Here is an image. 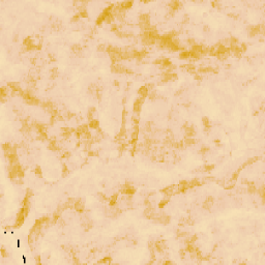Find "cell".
Here are the masks:
<instances>
[{
  "instance_id": "cell-1",
  "label": "cell",
  "mask_w": 265,
  "mask_h": 265,
  "mask_svg": "<svg viewBox=\"0 0 265 265\" xmlns=\"http://www.w3.org/2000/svg\"><path fill=\"white\" fill-rule=\"evenodd\" d=\"M22 96L24 98V102L26 104H28V105H34V106H36V105L39 104L38 99L35 96H33L32 94H30L29 92H23Z\"/></svg>"
},
{
  "instance_id": "cell-2",
  "label": "cell",
  "mask_w": 265,
  "mask_h": 265,
  "mask_svg": "<svg viewBox=\"0 0 265 265\" xmlns=\"http://www.w3.org/2000/svg\"><path fill=\"white\" fill-rule=\"evenodd\" d=\"M175 189H178L177 186H170V187H167L166 188H164V189H163V193L166 195V196L170 197V196H172L174 193H176V191H175Z\"/></svg>"
},
{
  "instance_id": "cell-3",
  "label": "cell",
  "mask_w": 265,
  "mask_h": 265,
  "mask_svg": "<svg viewBox=\"0 0 265 265\" xmlns=\"http://www.w3.org/2000/svg\"><path fill=\"white\" fill-rule=\"evenodd\" d=\"M144 102V98L142 97H139L138 99H136V102L134 103V112L135 113H139L141 111V107H142V104Z\"/></svg>"
},
{
  "instance_id": "cell-4",
  "label": "cell",
  "mask_w": 265,
  "mask_h": 265,
  "mask_svg": "<svg viewBox=\"0 0 265 265\" xmlns=\"http://www.w3.org/2000/svg\"><path fill=\"white\" fill-rule=\"evenodd\" d=\"M8 87L11 88V89H12V91H14V92L20 93V94H23L22 89H21V87H20V85H19L18 83H15V82L8 83Z\"/></svg>"
},
{
  "instance_id": "cell-5",
  "label": "cell",
  "mask_w": 265,
  "mask_h": 265,
  "mask_svg": "<svg viewBox=\"0 0 265 265\" xmlns=\"http://www.w3.org/2000/svg\"><path fill=\"white\" fill-rule=\"evenodd\" d=\"M112 72L113 73H117V74H122V73H125L126 69L124 68V66L120 65L118 63H114L112 65Z\"/></svg>"
},
{
  "instance_id": "cell-6",
  "label": "cell",
  "mask_w": 265,
  "mask_h": 265,
  "mask_svg": "<svg viewBox=\"0 0 265 265\" xmlns=\"http://www.w3.org/2000/svg\"><path fill=\"white\" fill-rule=\"evenodd\" d=\"M177 79V76L175 74H165L163 75L162 80L164 82H170V81H174Z\"/></svg>"
},
{
  "instance_id": "cell-7",
  "label": "cell",
  "mask_w": 265,
  "mask_h": 265,
  "mask_svg": "<svg viewBox=\"0 0 265 265\" xmlns=\"http://www.w3.org/2000/svg\"><path fill=\"white\" fill-rule=\"evenodd\" d=\"M184 129H186V135L188 138H193L195 135V129L193 125H184Z\"/></svg>"
},
{
  "instance_id": "cell-8",
  "label": "cell",
  "mask_w": 265,
  "mask_h": 265,
  "mask_svg": "<svg viewBox=\"0 0 265 265\" xmlns=\"http://www.w3.org/2000/svg\"><path fill=\"white\" fill-rule=\"evenodd\" d=\"M148 93H149V91H148V88L146 86H142L138 91L139 96L142 97V98H145L146 96H148Z\"/></svg>"
},
{
  "instance_id": "cell-9",
  "label": "cell",
  "mask_w": 265,
  "mask_h": 265,
  "mask_svg": "<svg viewBox=\"0 0 265 265\" xmlns=\"http://www.w3.org/2000/svg\"><path fill=\"white\" fill-rule=\"evenodd\" d=\"M178 187V192H184V191H187V189L189 188V184H188V181H181L180 183L177 186Z\"/></svg>"
},
{
  "instance_id": "cell-10",
  "label": "cell",
  "mask_w": 265,
  "mask_h": 265,
  "mask_svg": "<svg viewBox=\"0 0 265 265\" xmlns=\"http://www.w3.org/2000/svg\"><path fill=\"white\" fill-rule=\"evenodd\" d=\"M75 210H77L79 212H81L84 210V202L82 201V200H78V201H76V203H75Z\"/></svg>"
},
{
  "instance_id": "cell-11",
  "label": "cell",
  "mask_w": 265,
  "mask_h": 265,
  "mask_svg": "<svg viewBox=\"0 0 265 265\" xmlns=\"http://www.w3.org/2000/svg\"><path fill=\"white\" fill-rule=\"evenodd\" d=\"M122 193L124 195H133L135 193V188L133 187H129L128 184H125V187L122 189Z\"/></svg>"
},
{
  "instance_id": "cell-12",
  "label": "cell",
  "mask_w": 265,
  "mask_h": 265,
  "mask_svg": "<svg viewBox=\"0 0 265 265\" xmlns=\"http://www.w3.org/2000/svg\"><path fill=\"white\" fill-rule=\"evenodd\" d=\"M98 125H99V122L97 119H91L90 122H89V127L90 128L96 129V128H98Z\"/></svg>"
},
{
  "instance_id": "cell-13",
  "label": "cell",
  "mask_w": 265,
  "mask_h": 265,
  "mask_svg": "<svg viewBox=\"0 0 265 265\" xmlns=\"http://www.w3.org/2000/svg\"><path fill=\"white\" fill-rule=\"evenodd\" d=\"M180 59H189L191 58V52L189 51H182L179 55Z\"/></svg>"
},
{
  "instance_id": "cell-14",
  "label": "cell",
  "mask_w": 265,
  "mask_h": 265,
  "mask_svg": "<svg viewBox=\"0 0 265 265\" xmlns=\"http://www.w3.org/2000/svg\"><path fill=\"white\" fill-rule=\"evenodd\" d=\"M212 204H213V199H212V197H209L206 201H205L203 206H204V208H210L212 206Z\"/></svg>"
},
{
  "instance_id": "cell-15",
  "label": "cell",
  "mask_w": 265,
  "mask_h": 265,
  "mask_svg": "<svg viewBox=\"0 0 265 265\" xmlns=\"http://www.w3.org/2000/svg\"><path fill=\"white\" fill-rule=\"evenodd\" d=\"M133 5V2L132 1H129V2H121V3H119V6H120L123 11L124 9H127V8H129Z\"/></svg>"
},
{
  "instance_id": "cell-16",
  "label": "cell",
  "mask_w": 265,
  "mask_h": 265,
  "mask_svg": "<svg viewBox=\"0 0 265 265\" xmlns=\"http://www.w3.org/2000/svg\"><path fill=\"white\" fill-rule=\"evenodd\" d=\"M179 6H180V2H178V1H172L170 3V8L173 9V11L179 8Z\"/></svg>"
},
{
  "instance_id": "cell-17",
  "label": "cell",
  "mask_w": 265,
  "mask_h": 265,
  "mask_svg": "<svg viewBox=\"0 0 265 265\" xmlns=\"http://www.w3.org/2000/svg\"><path fill=\"white\" fill-rule=\"evenodd\" d=\"M188 184H189V188H192V187H195L199 186L200 181L198 180V179H194V180H192V181H188Z\"/></svg>"
},
{
  "instance_id": "cell-18",
  "label": "cell",
  "mask_w": 265,
  "mask_h": 265,
  "mask_svg": "<svg viewBox=\"0 0 265 265\" xmlns=\"http://www.w3.org/2000/svg\"><path fill=\"white\" fill-rule=\"evenodd\" d=\"M202 122H203V125L205 127H209V126H210V121H209V119L207 117H203L202 118Z\"/></svg>"
},
{
  "instance_id": "cell-19",
  "label": "cell",
  "mask_w": 265,
  "mask_h": 265,
  "mask_svg": "<svg viewBox=\"0 0 265 265\" xmlns=\"http://www.w3.org/2000/svg\"><path fill=\"white\" fill-rule=\"evenodd\" d=\"M183 68L186 69L187 72H188V73H193L195 71L194 65H191V64H188V65H183Z\"/></svg>"
},
{
  "instance_id": "cell-20",
  "label": "cell",
  "mask_w": 265,
  "mask_h": 265,
  "mask_svg": "<svg viewBox=\"0 0 265 265\" xmlns=\"http://www.w3.org/2000/svg\"><path fill=\"white\" fill-rule=\"evenodd\" d=\"M116 201H117V196H116V195H114V196L111 198V200H109L110 206H114V205L116 204Z\"/></svg>"
},
{
  "instance_id": "cell-21",
  "label": "cell",
  "mask_w": 265,
  "mask_h": 265,
  "mask_svg": "<svg viewBox=\"0 0 265 265\" xmlns=\"http://www.w3.org/2000/svg\"><path fill=\"white\" fill-rule=\"evenodd\" d=\"M79 16H80V17H83V18H86V17H87L86 8L81 7V9H80V13H79Z\"/></svg>"
},
{
  "instance_id": "cell-22",
  "label": "cell",
  "mask_w": 265,
  "mask_h": 265,
  "mask_svg": "<svg viewBox=\"0 0 265 265\" xmlns=\"http://www.w3.org/2000/svg\"><path fill=\"white\" fill-rule=\"evenodd\" d=\"M184 142H186L187 145H193V144L196 143V141H195L193 138H188V137L186 139V141H184Z\"/></svg>"
},
{
  "instance_id": "cell-23",
  "label": "cell",
  "mask_w": 265,
  "mask_h": 265,
  "mask_svg": "<svg viewBox=\"0 0 265 265\" xmlns=\"http://www.w3.org/2000/svg\"><path fill=\"white\" fill-rule=\"evenodd\" d=\"M62 132H63V136L64 137H68L69 135L72 134L71 132H73V131H72V129H69V128H63Z\"/></svg>"
},
{
  "instance_id": "cell-24",
  "label": "cell",
  "mask_w": 265,
  "mask_h": 265,
  "mask_svg": "<svg viewBox=\"0 0 265 265\" xmlns=\"http://www.w3.org/2000/svg\"><path fill=\"white\" fill-rule=\"evenodd\" d=\"M168 202H169V199H168V198H167V199H163V200H162V201H161V202H159V204H158V207H161V208H163V207H164V206H165V205H166V204H167Z\"/></svg>"
},
{
  "instance_id": "cell-25",
  "label": "cell",
  "mask_w": 265,
  "mask_h": 265,
  "mask_svg": "<svg viewBox=\"0 0 265 265\" xmlns=\"http://www.w3.org/2000/svg\"><path fill=\"white\" fill-rule=\"evenodd\" d=\"M99 263H106V264H109V263H111V259H110L109 257H107V258H105V259L101 260V261H99Z\"/></svg>"
},
{
  "instance_id": "cell-26",
  "label": "cell",
  "mask_w": 265,
  "mask_h": 265,
  "mask_svg": "<svg viewBox=\"0 0 265 265\" xmlns=\"http://www.w3.org/2000/svg\"><path fill=\"white\" fill-rule=\"evenodd\" d=\"M34 172H35V174L37 175L38 177H41V176H42V170H41V168H39V167L35 168V170H34Z\"/></svg>"
},
{
  "instance_id": "cell-27",
  "label": "cell",
  "mask_w": 265,
  "mask_h": 265,
  "mask_svg": "<svg viewBox=\"0 0 265 265\" xmlns=\"http://www.w3.org/2000/svg\"><path fill=\"white\" fill-rule=\"evenodd\" d=\"M214 168L213 165H208V166H205V171H211V170Z\"/></svg>"
},
{
  "instance_id": "cell-28",
  "label": "cell",
  "mask_w": 265,
  "mask_h": 265,
  "mask_svg": "<svg viewBox=\"0 0 265 265\" xmlns=\"http://www.w3.org/2000/svg\"><path fill=\"white\" fill-rule=\"evenodd\" d=\"M249 191L251 192V193H254L255 191H256V187H255L253 184H249Z\"/></svg>"
},
{
  "instance_id": "cell-29",
  "label": "cell",
  "mask_w": 265,
  "mask_h": 265,
  "mask_svg": "<svg viewBox=\"0 0 265 265\" xmlns=\"http://www.w3.org/2000/svg\"><path fill=\"white\" fill-rule=\"evenodd\" d=\"M79 18H80V16L79 15H77V16H75L73 19H72V22H76V21H78L79 20Z\"/></svg>"
},
{
  "instance_id": "cell-30",
  "label": "cell",
  "mask_w": 265,
  "mask_h": 265,
  "mask_svg": "<svg viewBox=\"0 0 265 265\" xmlns=\"http://www.w3.org/2000/svg\"><path fill=\"white\" fill-rule=\"evenodd\" d=\"M1 253H2V256L3 257H6V253H5V249H1Z\"/></svg>"
},
{
  "instance_id": "cell-31",
  "label": "cell",
  "mask_w": 265,
  "mask_h": 265,
  "mask_svg": "<svg viewBox=\"0 0 265 265\" xmlns=\"http://www.w3.org/2000/svg\"><path fill=\"white\" fill-rule=\"evenodd\" d=\"M104 49H105V46H99L98 47V51H105Z\"/></svg>"
}]
</instances>
